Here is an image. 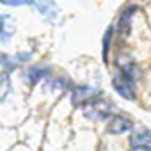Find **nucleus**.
<instances>
[{
	"label": "nucleus",
	"instance_id": "nucleus-9",
	"mask_svg": "<svg viewBox=\"0 0 151 151\" xmlns=\"http://www.w3.org/2000/svg\"><path fill=\"white\" fill-rule=\"evenodd\" d=\"M9 22H11V16H7V14L0 16V41L2 43H7L13 34V27Z\"/></svg>",
	"mask_w": 151,
	"mask_h": 151
},
{
	"label": "nucleus",
	"instance_id": "nucleus-5",
	"mask_svg": "<svg viewBox=\"0 0 151 151\" xmlns=\"http://www.w3.org/2000/svg\"><path fill=\"white\" fill-rule=\"evenodd\" d=\"M128 130H132V121L124 116H114L107 126V132L112 135H121V133H126Z\"/></svg>",
	"mask_w": 151,
	"mask_h": 151
},
{
	"label": "nucleus",
	"instance_id": "nucleus-6",
	"mask_svg": "<svg viewBox=\"0 0 151 151\" xmlns=\"http://www.w3.org/2000/svg\"><path fill=\"white\" fill-rule=\"evenodd\" d=\"M130 146L133 149H144V151H151V130H144L135 133L130 139Z\"/></svg>",
	"mask_w": 151,
	"mask_h": 151
},
{
	"label": "nucleus",
	"instance_id": "nucleus-11",
	"mask_svg": "<svg viewBox=\"0 0 151 151\" xmlns=\"http://www.w3.org/2000/svg\"><path fill=\"white\" fill-rule=\"evenodd\" d=\"M112 32H114V29L109 27V29L105 30V36H103V60H105V62H107V59H109V46H110Z\"/></svg>",
	"mask_w": 151,
	"mask_h": 151
},
{
	"label": "nucleus",
	"instance_id": "nucleus-13",
	"mask_svg": "<svg viewBox=\"0 0 151 151\" xmlns=\"http://www.w3.org/2000/svg\"><path fill=\"white\" fill-rule=\"evenodd\" d=\"M0 2L6 4V6H14V7H18V6H25L27 0H0Z\"/></svg>",
	"mask_w": 151,
	"mask_h": 151
},
{
	"label": "nucleus",
	"instance_id": "nucleus-10",
	"mask_svg": "<svg viewBox=\"0 0 151 151\" xmlns=\"http://www.w3.org/2000/svg\"><path fill=\"white\" fill-rule=\"evenodd\" d=\"M11 89V80H9V75L7 73H0V103H2Z\"/></svg>",
	"mask_w": 151,
	"mask_h": 151
},
{
	"label": "nucleus",
	"instance_id": "nucleus-3",
	"mask_svg": "<svg viewBox=\"0 0 151 151\" xmlns=\"http://www.w3.org/2000/svg\"><path fill=\"white\" fill-rule=\"evenodd\" d=\"M112 105L109 101H93L91 105H87V112L86 116L89 119H103L107 116L112 114Z\"/></svg>",
	"mask_w": 151,
	"mask_h": 151
},
{
	"label": "nucleus",
	"instance_id": "nucleus-12",
	"mask_svg": "<svg viewBox=\"0 0 151 151\" xmlns=\"http://www.w3.org/2000/svg\"><path fill=\"white\" fill-rule=\"evenodd\" d=\"M0 62L4 64L6 69H16V62H14V59H11V57H7V55H0Z\"/></svg>",
	"mask_w": 151,
	"mask_h": 151
},
{
	"label": "nucleus",
	"instance_id": "nucleus-1",
	"mask_svg": "<svg viewBox=\"0 0 151 151\" xmlns=\"http://www.w3.org/2000/svg\"><path fill=\"white\" fill-rule=\"evenodd\" d=\"M100 91L89 86H78L75 87L71 93V103L75 107H82V105H91L93 101H96Z\"/></svg>",
	"mask_w": 151,
	"mask_h": 151
},
{
	"label": "nucleus",
	"instance_id": "nucleus-2",
	"mask_svg": "<svg viewBox=\"0 0 151 151\" xmlns=\"http://www.w3.org/2000/svg\"><path fill=\"white\" fill-rule=\"evenodd\" d=\"M133 84H135V82L130 80L128 77H124L123 73H117L116 77L112 78V87L116 89L117 94H121V96L126 98V100H133V98H135V86H133Z\"/></svg>",
	"mask_w": 151,
	"mask_h": 151
},
{
	"label": "nucleus",
	"instance_id": "nucleus-7",
	"mask_svg": "<svg viewBox=\"0 0 151 151\" xmlns=\"http://www.w3.org/2000/svg\"><path fill=\"white\" fill-rule=\"evenodd\" d=\"M133 13H135V7H133V6H130V7H126V9L123 11V14H121V18H119V36H121V37H126V36L130 34Z\"/></svg>",
	"mask_w": 151,
	"mask_h": 151
},
{
	"label": "nucleus",
	"instance_id": "nucleus-14",
	"mask_svg": "<svg viewBox=\"0 0 151 151\" xmlns=\"http://www.w3.org/2000/svg\"><path fill=\"white\" fill-rule=\"evenodd\" d=\"M18 59H20V60H27V59H30V53H20Z\"/></svg>",
	"mask_w": 151,
	"mask_h": 151
},
{
	"label": "nucleus",
	"instance_id": "nucleus-4",
	"mask_svg": "<svg viewBox=\"0 0 151 151\" xmlns=\"http://www.w3.org/2000/svg\"><path fill=\"white\" fill-rule=\"evenodd\" d=\"M27 4L34 6L45 18L48 20H53L57 14H59V7L52 2V0H27Z\"/></svg>",
	"mask_w": 151,
	"mask_h": 151
},
{
	"label": "nucleus",
	"instance_id": "nucleus-8",
	"mask_svg": "<svg viewBox=\"0 0 151 151\" xmlns=\"http://www.w3.org/2000/svg\"><path fill=\"white\" fill-rule=\"evenodd\" d=\"M50 73V69L46 66H30L27 69V78L30 84H37L39 80H43L46 75Z\"/></svg>",
	"mask_w": 151,
	"mask_h": 151
}]
</instances>
